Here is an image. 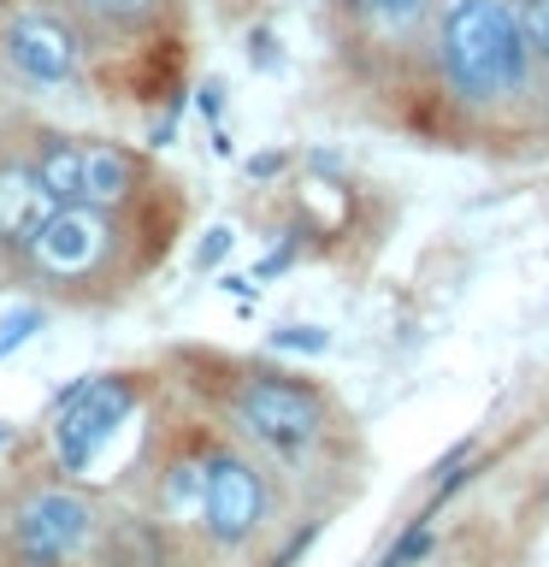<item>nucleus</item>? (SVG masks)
Listing matches in <instances>:
<instances>
[{
	"instance_id": "obj_9",
	"label": "nucleus",
	"mask_w": 549,
	"mask_h": 567,
	"mask_svg": "<svg viewBox=\"0 0 549 567\" xmlns=\"http://www.w3.org/2000/svg\"><path fill=\"white\" fill-rule=\"evenodd\" d=\"M136 177L142 166L124 142H83V202L89 207H101V213L124 207L136 195Z\"/></svg>"
},
{
	"instance_id": "obj_10",
	"label": "nucleus",
	"mask_w": 549,
	"mask_h": 567,
	"mask_svg": "<svg viewBox=\"0 0 549 567\" xmlns=\"http://www.w3.org/2000/svg\"><path fill=\"white\" fill-rule=\"evenodd\" d=\"M35 177H42V184L60 195V202H83V142H71V136H42Z\"/></svg>"
},
{
	"instance_id": "obj_21",
	"label": "nucleus",
	"mask_w": 549,
	"mask_h": 567,
	"mask_svg": "<svg viewBox=\"0 0 549 567\" xmlns=\"http://www.w3.org/2000/svg\"><path fill=\"white\" fill-rule=\"evenodd\" d=\"M172 136H177V101H172V113H166V118H159L154 131H148V148H166Z\"/></svg>"
},
{
	"instance_id": "obj_22",
	"label": "nucleus",
	"mask_w": 549,
	"mask_h": 567,
	"mask_svg": "<svg viewBox=\"0 0 549 567\" xmlns=\"http://www.w3.org/2000/svg\"><path fill=\"white\" fill-rule=\"evenodd\" d=\"M248 172H255V177H278V172H283V154H260V159H248Z\"/></svg>"
},
{
	"instance_id": "obj_6",
	"label": "nucleus",
	"mask_w": 549,
	"mask_h": 567,
	"mask_svg": "<svg viewBox=\"0 0 549 567\" xmlns=\"http://www.w3.org/2000/svg\"><path fill=\"white\" fill-rule=\"evenodd\" d=\"M266 514V485L242 455H213L201 467V526L219 544H242Z\"/></svg>"
},
{
	"instance_id": "obj_7",
	"label": "nucleus",
	"mask_w": 549,
	"mask_h": 567,
	"mask_svg": "<svg viewBox=\"0 0 549 567\" xmlns=\"http://www.w3.org/2000/svg\"><path fill=\"white\" fill-rule=\"evenodd\" d=\"M7 60L24 71L30 83H42V89H60L77 78V30L65 24V18H53V12H18L12 24H7Z\"/></svg>"
},
{
	"instance_id": "obj_17",
	"label": "nucleus",
	"mask_w": 549,
	"mask_h": 567,
	"mask_svg": "<svg viewBox=\"0 0 549 567\" xmlns=\"http://www.w3.org/2000/svg\"><path fill=\"white\" fill-rule=\"evenodd\" d=\"M42 308H18V313H7V326H0V354H12L18 343H24V337H35L42 331Z\"/></svg>"
},
{
	"instance_id": "obj_12",
	"label": "nucleus",
	"mask_w": 549,
	"mask_h": 567,
	"mask_svg": "<svg viewBox=\"0 0 549 567\" xmlns=\"http://www.w3.org/2000/svg\"><path fill=\"white\" fill-rule=\"evenodd\" d=\"M166 508L172 514H201V467L195 461H184V467H172V478H166Z\"/></svg>"
},
{
	"instance_id": "obj_1",
	"label": "nucleus",
	"mask_w": 549,
	"mask_h": 567,
	"mask_svg": "<svg viewBox=\"0 0 549 567\" xmlns=\"http://www.w3.org/2000/svg\"><path fill=\"white\" fill-rule=\"evenodd\" d=\"M526 35L508 0H455L443 12V78L460 101H503L526 83Z\"/></svg>"
},
{
	"instance_id": "obj_23",
	"label": "nucleus",
	"mask_w": 549,
	"mask_h": 567,
	"mask_svg": "<svg viewBox=\"0 0 549 567\" xmlns=\"http://www.w3.org/2000/svg\"><path fill=\"white\" fill-rule=\"evenodd\" d=\"M290 255H296V248H278V255H266L255 278H272V272H283V266H290Z\"/></svg>"
},
{
	"instance_id": "obj_18",
	"label": "nucleus",
	"mask_w": 549,
	"mask_h": 567,
	"mask_svg": "<svg viewBox=\"0 0 549 567\" xmlns=\"http://www.w3.org/2000/svg\"><path fill=\"white\" fill-rule=\"evenodd\" d=\"M230 255V225H213L201 243H195V266H201V272H213V266H219Z\"/></svg>"
},
{
	"instance_id": "obj_3",
	"label": "nucleus",
	"mask_w": 549,
	"mask_h": 567,
	"mask_svg": "<svg viewBox=\"0 0 549 567\" xmlns=\"http://www.w3.org/2000/svg\"><path fill=\"white\" fill-rule=\"evenodd\" d=\"M136 390L131 379H77L60 396V425H53V450H60L65 473H89L101 443L131 420Z\"/></svg>"
},
{
	"instance_id": "obj_14",
	"label": "nucleus",
	"mask_w": 549,
	"mask_h": 567,
	"mask_svg": "<svg viewBox=\"0 0 549 567\" xmlns=\"http://www.w3.org/2000/svg\"><path fill=\"white\" fill-rule=\"evenodd\" d=\"M520 35H526V48L531 53H543L549 60V0H520Z\"/></svg>"
},
{
	"instance_id": "obj_4",
	"label": "nucleus",
	"mask_w": 549,
	"mask_h": 567,
	"mask_svg": "<svg viewBox=\"0 0 549 567\" xmlns=\"http://www.w3.org/2000/svg\"><path fill=\"white\" fill-rule=\"evenodd\" d=\"M89 532H95V514H89L83 496L71 491H35L24 508H18L12 544L24 567H65L89 549Z\"/></svg>"
},
{
	"instance_id": "obj_5",
	"label": "nucleus",
	"mask_w": 549,
	"mask_h": 567,
	"mask_svg": "<svg viewBox=\"0 0 549 567\" xmlns=\"http://www.w3.org/2000/svg\"><path fill=\"white\" fill-rule=\"evenodd\" d=\"M113 219H106L101 207H89V202H60L53 207V219L30 237V255L42 272L53 278H89V272H101L106 255H113Z\"/></svg>"
},
{
	"instance_id": "obj_11",
	"label": "nucleus",
	"mask_w": 549,
	"mask_h": 567,
	"mask_svg": "<svg viewBox=\"0 0 549 567\" xmlns=\"http://www.w3.org/2000/svg\"><path fill=\"white\" fill-rule=\"evenodd\" d=\"M106 567H166V538H159L148 520H124V526L113 532Z\"/></svg>"
},
{
	"instance_id": "obj_16",
	"label": "nucleus",
	"mask_w": 549,
	"mask_h": 567,
	"mask_svg": "<svg viewBox=\"0 0 549 567\" xmlns=\"http://www.w3.org/2000/svg\"><path fill=\"white\" fill-rule=\"evenodd\" d=\"M272 349H296V354H325V349H331V337L319 331V326H283V331H272Z\"/></svg>"
},
{
	"instance_id": "obj_20",
	"label": "nucleus",
	"mask_w": 549,
	"mask_h": 567,
	"mask_svg": "<svg viewBox=\"0 0 549 567\" xmlns=\"http://www.w3.org/2000/svg\"><path fill=\"white\" fill-rule=\"evenodd\" d=\"M195 106H201V118L219 124V113H225V83H219V78H207L201 89H195Z\"/></svg>"
},
{
	"instance_id": "obj_8",
	"label": "nucleus",
	"mask_w": 549,
	"mask_h": 567,
	"mask_svg": "<svg viewBox=\"0 0 549 567\" xmlns=\"http://www.w3.org/2000/svg\"><path fill=\"white\" fill-rule=\"evenodd\" d=\"M53 207H60V195H53L35 166H0V243L12 248H30V237L53 219Z\"/></svg>"
},
{
	"instance_id": "obj_2",
	"label": "nucleus",
	"mask_w": 549,
	"mask_h": 567,
	"mask_svg": "<svg viewBox=\"0 0 549 567\" xmlns=\"http://www.w3.org/2000/svg\"><path fill=\"white\" fill-rule=\"evenodd\" d=\"M230 408H237L242 432L255 443H266V450H278V455H301L319 437V425H325L319 396L308 384L283 379V372H255V379H242Z\"/></svg>"
},
{
	"instance_id": "obj_15",
	"label": "nucleus",
	"mask_w": 549,
	"mask_h": 567,
	"mask_svg": "<svg viewBox=\"0 0 549 567\" xmlns=\"http://www.w3.org/2000/svg\"><path fill=\"white\" fill-rule=\"evenodd\" d=\"M95 18H106V24H142V18H154L159 0H83Z\"/></svg>"
},
{
	"instance_id": "obj_13",
	"label": "nucleus",
	"mask_w": 549,
	"mask_h": 567,
	"mask_svg": "<svg viewBox=\"0 0 549 567\" xmlns=\"http://www.w3.org/2000/svg\"><path fill=\"white\" fill-rule=\"evenodd\" d=\"M349 7L372 18V24H414V18H425L432 0H349Z\"/></svg>"
},
{
	"instance_id": "obj_19",
	"label": "nucleus",
	"mask_w": 549,
	"mask_h": 567,
	"mask_svg": "<svg viewBox=\"0 0 549 567\" xmlns=\"http://www.w3.org/2000/svg\"><path fill=\"white\" fill-rule=\"evenodd\" d=\"M425 549H432V532H425V526H414V532H407V538H402L396 549H390V561H396V567H407V561H419Z\"/></svg>"
}]
</instances>
